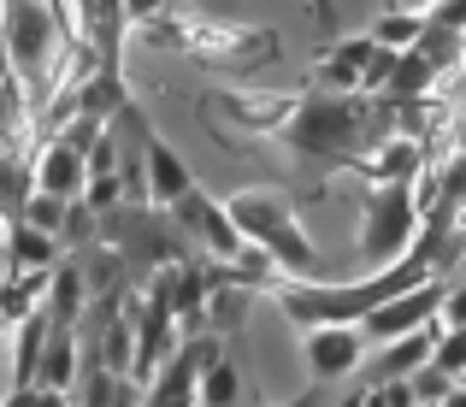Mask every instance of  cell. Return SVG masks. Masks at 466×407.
I'll return each mask as SVG.
<instances>
[{
	"mask_svg": "<svg viewBox=\"0 0 466 407\" xmlns=\"http://www.w3.org/2000/svg\"><path fill=\"white\" fill-rule=\"evenodd\" d=\"M396 6H408V12H425V6H437V0H396Z\"/></svg>",
	"mask_w": 466,
	"mask_h": 407,
	"instance_id": "cell-33",
	"label": "cell"
},
{
	"mask_svg": "<svg viewBox=\"0 0 466 407\" xmlns=\"http://www.w3.org/2000/svg\"><path fill=\"white\" fill-rule=\"evenodd\" d=\"M66 260V242L35 230L30 219H6V271H54Z\"/></svg>",
	"mask_w": 466,
	"mask_h": 407,
	"instance_id": "cell-13",
	"label": "cell"
},
{
	"mask_svg": "<svg viewBox=\"0 0 466 407\" xmlns=\"http://www.w3.org/2000/svg\"><path fill=\"white\" fill-rule=\"evenodd\" d=\"M437 189H443V207L449 213H466V148L437 171Z\"/></svg>",
	"mask_w": 466,
	"mask_h": 407,
	"instance_id": "cell-24",
	"label": "cell"
},
{
	"mask_svg": "<svg viewBox=\"0 0 466 407\" xmlns=\"http://www.w3.org/2000/svg\"><path fill=\"white\" fill-rule=\"evenodd\" d=\"M71 42H77V30L47 0H6V66L24 89H35V95L54 89L66 54H77Z\"/></svg>",
	"mask_w": 466,
	"mask_h": 407,
	"instance_id": "cell-3",
	"label": "cell"
},
{
	"mask_svg": "<svg viewBox=\"0 0 466 407\" xmlns=\"http://www.w3.org/2000/svg\"><path fill=\"white\" fill-rule=\"evenodd\" d=\"M461 384H466V378H461Z\"/></svg>",
	"mask_w": 466,
	"mask_h": 407,
	"instance_id": "cell-36",
	"label": "cell"
},
{
	"mask_svg": "<svg viewBox=\"0 0 466 407\" xmlns=\"http://www.w3.org/2000/svg\"><path fill=\"white\" fill-rule=\"evenodd\" d=\"M372 36H378V47H420V36H425V12L390 6L384 18L372 24Z\"/></svg>",
	"mask_w": 466,
	"mask_h": 407,
	"instance_id": "cell-21",
	"label": "cell"
},
{
	"mask_svg": "<svg viewBox=\"0 0 466 407\" xmlns=\"http://www.w3.org/2000/svg\"><path fill=\"white\" fill-rule=\"evenodd\" d=\"M443 407H466V384H461V390H455V396H449Z\"/></svg>",
	"mask_w": 466,
	"mask_h": 407,
	"instance_id": "cell-35",
	"label": "cell"
},
{
	"mask_svg": "<svg viewBox=\"0 0 466 407\" xmlns=\"http://www.w3.org/2000/svg\"><path fill=\"white\" fill-rule=\"evenodd\" d=\"M237 402H242V366H237V354L225 349L201 378V407H237Z\"/></svg>",
	"mask_w": 466,
	"mask_h": 407,
	"instance_id": "cell-19",
	"label": "cell"
},
{
	"mask_svg": "<svg viewBox=\"0 0 466 407\" xmlns=\"http://www.w3.org/2000/svg\"><path fill=\"white\" fill-rule=\"evenodd\" d=\"M431 366H443L449 378H466V325H449V331H443V342H437Z\"/></svg>",
	"mask_w": 466,
	"mask_h": 407,
	"instance_id": "cell-25",
	"label": "cell"
},
{
	"mask_svg": "<svg viewBox=\"0 0 466 407\" xmlns=\"http://www.w3.org/2000/svg\"><path fill=\"white\" fill-rule=\"evenodd\" d=\"M66 213H71V201H66V195H54V189H35V195H30V207H24V213H12V219H30L35 230L59 237V230H66Z\"/></svg>",
	"mask_w": 466,
	"mask_h": 407,
	"instance_id": "cell-22",
	"label": "cell"
},
{
	"mask_svg": "<svg viewBox=\"0 0 466 407\" xmlns=\"http://www.w3.org/2000/svg\"><path fill=\"white\" fill-rule=\"evenodd\" d=\"M207 113H230L237 136H278V130L296 125L301 95H213Z\"/></svg>",
	"mask_w": 466,
	"mask_h": 407,
	"instance_id": "cell-9",
	"label": "cell"
},
{
	"mask_svg": "<svg viewBox=\"0 0 466 407\" xmlns=\"http://www.w3.org/2000/svg\"><path fill=\"white\" fill-rule=\"evenodd\" d=\"M95 225H101V213H95L89 201H71V213H66V230H59V242H66V249H89V242H95Z\"/></svg>",
	"mask_w": 466,
	"mask_h": 407,
	"instance_id": "cell-23",
	"label": "cell"
},
{
	"mask_svg": "<svg viewBox=\"0 0 466 407\" xmlns=\"http://www.w3.org/2000/svg\"><path fill=\"white\" fill-rule=\"evenodd\" d=\"M77 101H83V113H89V118H106V125H113V118L130 107L125 71H113V66H95L89 77L77 83Z\"/></svg>",
	"mask_w": 466,
	"mask_h": 407,
	"instance_id": "cell-16",
	"label": "cell"
},
{
	"mask_svg": "<svg viewBox=\"0 0 466 407\" xmlns=\"http://www.w3.org/2000/svg\"><path fill=\"white\" fill-rule=\"evenodd\" d=\"M71 12H77V36L89 42L95 66L125 71V66H118V47H125V24H130L125 0H71Z\"/></svg>",
	"mask_w": 466,
	"mask_h": 407,
	"instance_id": "cell-10",
	"label": "cell"
},
{
	"mask_svg": "<svg viewBox=\"0 0 466 407\" xmlns=\"http://www.w3.org/2000/svg\"><path fill=\"white\" fill-rule=\"evenodd\" d=\"M420 54L431 59L437 71H449V66H461L466 59V30H449V24H437V18H425V36H420Z\"/></svg>",
	"mask_w": 466,
	"mask_h": 407,
	"instance_id": "cell-20",
	"label": "cell"
},
{
	"mask_svg": "<svg viewBox=\"0 0 466 407\" xmlns=\"http://www.w3.org/2000/svg\"><path fill=\"white\" fill-rule=\"evenodd\" d=\"M218 354H225V337H218V331L183 337L177 354L159 366V378L142 390V407H201V378H207V366H213Z\"/></svg>",
	"mask_w": 466,
	"mask_h": 407,
	"instance_id": "cell-5",
	"label": "cell"
},
{
	"mask_svg": "<svg viewBox=\"0 0 466 407\" xmlns=\"http://www.w3.org/2000/svg\"><path fill=\"white\" fill-rule=\"evenodd\" d=\"M125 12H130V24H159L166 18V0H125Z\"/></svg>",
	"mask_w": 466,
	"mask_h": 407,
	"instance_id": "cell-31",
	"label": "cell"
},
{
	"mask_svg": "<svg viewBox=\"0 0 466 407\" xmlns=\"http://www.w3.org/2000/svg\"><path fill=\"white\" fill-rule=\"evenodd\" d=\"M443 313L431 319V325H420V331H408V337H396V342H378L372 349V361H366V384H390V378H413L420 366H431V354H437V342H443Z\"/></svg>",
	"mask_w": 466,
	"mask_h": 407,
	"instance_id": "cell-8",
	"label": "cell"
},
{
	"mask_svg": "<svg viewBox=\"0 0 466 407\" xmlns=\"http://www.w3.org/2000/svg\"><path fill=\"white\" fill-rule=\"evenodd\" d=\"M431 83H437V66L420 54V47H408L401 66H396V77H390V89H384V101H425Z\"/></svg>",
	"mask_w": 466,
	"mask_h": 407,
	"instance_id": "cell-18",
	"label": "cell"
},
{
	"mask_svg": "<svg viewBox=\"0 0 466 407\" xmlns=\"http://www.w3.org/2000/svg\"><path fill=\"white\" fill-rule=\"evenodd\" d=\"M142 159H148V189H154V207H177L183 195H195L201 183H195V171L177 159V148L159 142V136H148V148H142Z\"/></svg>",
	"mask_w": 466,
	"mask_h": 407,
	"instance_id": "cell-12",
	"label": "cell"
},
{
	"mask_svg": "<svg viewBox=\"0 0 466 407\" xmlns=\"http://www.w3.org/2000/svg\"><path fill=\"white\" fill-rule=\"evenodd\" d=\"M425 18H437V24H449V30H466V0H437Z\"/></svg>",
	"mask_w": 466,
	"mask_h": 407,
	"instance_id": "cell-30",
	"label": "cell"
},
{
	"mask_svg": "<svg viewBox=\"0 0 466 407\" xmlns=\"http://www.w3.org/2000/svg\"><path fill=\"white\" fill-rule=\"evenodd\" d=\"M420 159L425 154H420V142H413V136H390V142L378 148V154H366L354 171H366V178H372V189H378V183H413Z\"/></svg>",
	"mask_w": 466,
	"mask_h": 407,
	"instance_id": "cell-15",
	"label": "cell"
},
{
	"mask_svg": "<svg viewBox=\"0 0 466 407\" xmlns=\"http://www.w3.org/2000/svg\"><path fill=\"white\" fill-rule=\"evenodd\" d=\"M89 271H83V260H59L54 266V283H47V313H54V325H77L83 307H89Z\"/></svg>",
	"mask_w": 466,
	"mask_h": 407,
	"instance_id": "cell-14",
	"label": "cell"
},
{
	"mask_svg": "<svg viewBox=\"0 0 466 407\" xmlns=\"http://www.w3.org/2000/svg\"><path fill=\"white\" fill-rule=\"evenodd\" d=\"M401 136V107L396 101H360V95H301L296 125L284 130V142L301 159H330V166H360L366 154Z\"/></svg>",
	"mask_w": 466,
	"mask_h": 407,
	"instance_id": "cell-1",
	"label": "cell"
},
{
	"mask_svg": "<svg viewBox=\"0 0 466 407\" xmlns=\"http://www.w3.org/2000/svg\"><path fill=\"white\" fill-rule=\"evenodd\" d=\"M443 325H466V278L449 283V295H443Z\"/></svg>",
	"mask_w": 466,
	"mask_h": 407,
	"instance_id": "cell-29",
	"label": "cell"
},
{
	"mask_svg": "<svg viewBox=\"0 0 466 407\" xmlns=\"http://www.w3.org/2000/svg\"><path fill=\"white\" fill-rule=\"evenodd\" d=\"M420 189L413 183H378L360 219V260L366 266H396L401 254L420 242Z\"/></svg>",
	"mask_w": 466,
	"mask_h": 407,
	"instance_id": "cell-4",
	"label": "cell"
},
{
	"mask_svg": "<svg viewBox=\"0 0 466 407\" xmlns=\"http://www.w3.org/2000/svg\"><path fill=\"white\" fill-rule=\"evenodd\" d=\"M413 390H420V402H449L461 390V378H449L443 366H420V372H413Z\"/></svg>",
	"mask_w": 466,
	"mask_h": 407,
	"instance_id": "cell-26",
	"label": "cell"
},
{
	"mask_svg": "<svg viewBox=\"0 0 466 407\" xmlns=\"http://www.w3.org/2000/svg\"><path fill=\"white\" fill-rule=\"evenodd\" d=\"M378 59V36H342V42H330L325 54H319L313 66V89L325 95H366V71H372Z\"/></svg>",
	"mask_w": 466,
	"mask_h": 407,
	"instance_id": "cell-7",
	"label": "cell"
},
{
	"mask_svg": "<svg viewBox=\"0 0 466 407\" xmlns=\"http://www.w3.org/2000/svg\"><path fill=\"white\" fill-rule=\"evenodd\" d=\"M35 183L66 195V201H83V195H89V154H77V148H66L59 136H47L42 154H35Z\"/></svg>",
	"mask_w": 466,
	"mask_h": 407,
	"instance_id": "cell-11",
	"label": "cell"
},
{
	"mask_svg": "<svg viewBox=\"0 0 466 407\" xmlns=\"http://www.w3.org/2000/svg\"><path fill=\"white\" fill-rule=\"evenodd\" d=\"M77 378H83V342L71 337L66 325H54V337H47V354H42V378L35 384H47V390H77Z\"/></svg>",
	"mask_w": 466,
	"mask_h": 407,
	"instance_id": "cell-17",
	"label": "cell"
},
{
	"mask_svg": "<svg viewBox=\"0 0 466 407\" xmlns=\"http://www.w3.org/2000/svg\"><path fill=\"white\" fill-rule=\"evenodd\" d=\"M284 407H319V396L308 390V396H296V402H284Z\"/></svg>",
	"mask_w": 466,
	"mask_h": 407,
	"instance_id": "cell-34",
	"label": "cell"
},
{
	"mask_svg": "<svg viewBox=\"0 0 466 407\" xmlns=\"http://www.w3.org/2000/svg\"><path fill=\"white\" fill-rule=\"evenodd\" d=\"M366 331L360 325H319L301 337V354H308V372L319 384H330V378H354L366 366Z\"/></svg>",
	"mask_w": 466,
	"mask_h": 407,
	"instance_id": "cell-6",
	"label": "cell"
},
{
	"mask_svg": "<svg viewBox=\"0 0 466 407\" xmlns=\"http://www.w3.org/2000/svg\"><path fill=\"white\" fill-rule=\"evenodd\" d=\"M401 54H408V47H378V59H372V71H366V95H384V89H390V77H396V66H401Z\"/></svg>",
	"mask_w": 466,
	"mask_h": 407,
	"instance_id": "cell-27",
	"label": "cell"
},
{
	"mask_svg": "<svg viewBox=\"0 0 466 407\" xmlns=\"http://www.w3.org/2000/svg\"><path fill=\"white\" fill-rule=\"evenodd\" d=\"M384 390V407H420V390H413V378H390V384H378Z\"/></svg>",
	"mask_w": 466,
	"mask_h": 407,
	"instance_id": "cell-28",
	"label": "cell"
},
{
	"mask_svg": "<svg viewBox=\"0 0 466 407\" xmlns=\"http://www.w3.org/2000/svg\"><path fill=\"white\" fill-rule=\"evenodd\" d=\"M337 407H372V384L360 378V384H354V390H349V396H342Z\"/></svg>",
	"mask_w": 466,
	"mask_h": 407,
	"instance_id": "cell-32",
	"label": "cell"
},
{
	"mask_svg": "<svg viewBox=\"0 0 466 407\" xmlns=\"http://www.w3.org/2000/svg\"><path fill=\"white\" fill-rule=\"evenodd\" d=\"M225 207L242 225V237L272 254V266L284 271V278H325V254H319V242L301 230V219H296V207H289L284 189H266V183L260 189H237Z\"/></svg>",
	"mask_w": 466,
	"mask_h": 407,
	"instance_id": "cell-2",
	"label": "cell"
}]
</instances>
